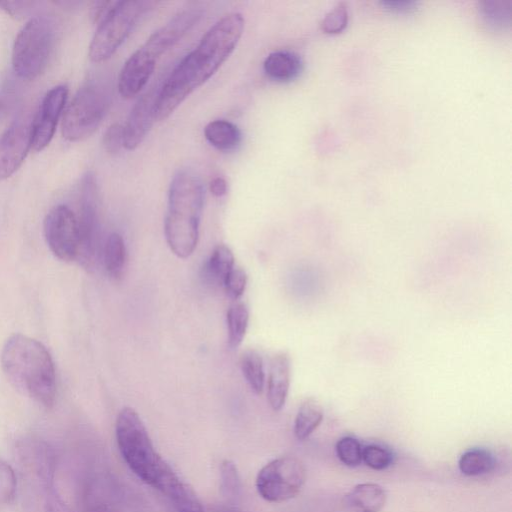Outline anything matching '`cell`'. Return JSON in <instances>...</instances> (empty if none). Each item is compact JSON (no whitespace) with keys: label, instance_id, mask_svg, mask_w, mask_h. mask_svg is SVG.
Wrapping results in <instances>:
<instances>
[{"label":"cell","instance_id":"obj_6","mask_svg":"<svg viewBox=\"0 0 512 512\" xmlns=\"http://www.w3.org/2000/svg\"><path fill=\"white\" fill-rule=\"evenodd\" d=\"M155 5L156 2L146 0L118 1L97 25L89 45V59L95 63L108 60L124 43L139 20Z\"/></svg>","mask_w":512,"mask_h":512},{"label":"cell","instance_id":"obj_5","mask_svg":"<svg viewBox=\"0 0 512 512\" xmlns=\"http://www.w3.org/2000/svg\"><path fill=\"white\" fill-rule=\"evenodd\" d=\"M115 436L119 452L129 469L159 491L175 471L157 452L142 419L133 408L125 407L119 412Z\"/></svg>","mask_w":512,"mask_h":512},{"label":"cell","instance_id":"obj_7","mask_svg":"<svg viewBox=\"0 0 512 512\" xmlns=\"http://www.w3.org/2000/svg\"><path fill=\"white\" fill-rule=\"evenodd\" d=\"M53 41L51 23L44 17L31 18L19 31L13 44L14 72L22 79L37 78L47 66Z\"/></svg>","mask_w":512,"mask_h":512},{"label":"cell","instance_id":"obj_3","mask_svg":"<svg viewBox=\"0 0 512 512\" xmlns=\"http://www.w3.org/2000/svg\"><path fill=\"white\" fill-rule=\"evenodd\" d=\"M204 196V184L194 171L183 169L173 176L164 233L169 248L179 258H188L197 246Z\"/></svg>","mask_w":512,"mask_h":512},{"label":"cell","instance_id":"obj_18","mask_svg":"<svg viewBox=\"0 0 512 512\" xmlns=\"http://www.w3.org/2000/svg\"><path fill=\"white\" fill-rule=\"evenodd\" d=\"M204 136L211 146L224 152L234 150L242 137L237 125L224 119L209 122L204 128Z\"/></svg>","mask_w":512,"mask_h":512},{"label":"cell","instance_id":"obj_29","mask_svg":"<svg viewBox=\"0 0 512 512\" xmlns=\"http://www.w3.org/2000/svg\"><path fill=\"white\" fill-rule=\"evenodd\" d=\"M362 461L373 470H384L393 462V454L379 445H368L362 450Z\"/></svg>","mask_w":512,"mask_h":512},{"label":"cell","instance_id":"obj_26","mask_svg":"<svg viewBox=\"0 0 512 512\" xmlns=\"http://www.w3.org/2000/svg\"><path fill=\"white\" fill-rule=\"evenodd\" d=\"M480 12L487 24L493 27H505L511 21V3L503 1H484L480 3Z\"/></svg>","mask_w":512,"mask_h":512},{"label":"cell","instance_id":"obj_32","mask_svg":"<svg viewBox=\"0 0 512 512\" xmlns=\"http://www.w3.org/2000/svg\"><path fill=\"white\" fill-rule=\"evenodd\" d=\"M102 144L107 153L117 154L123 147V125L111 124L103 134Z\"/></svg>","mask_w":512,"mask_h":512},{"label":"cell","instance_id":"obj_35","mask_svg":"<svg viewBox=\"0 0 512 512\" xmlns=\"http://www.w3.org/2000/svg\"><path fill=\"white\" fill-rule=\"evenodd\" d=\"M380 4L385 7V9L394 11V12H409L414 10L417 7V2L415 1H381Z\"/></svg>","mask_w":512,"mask_h":512},{"label":"cell","instance_id":"obj_31","mask_svg":"<svg viewBox=\"0 0 512 512\" xmlns=\"http://www.w3.org/2000/svg\"><path fill=\"white\" fill-rule=\"evenodd\" d=\"M246 283L247 276L245 271L240 267H234L226 276L223 287L231 298L238 299L244 293Z\"/></svg>","mask_w":512,"mask_h":512},{"label":"cell","instance_id":"obj_1","mask_svg":"<svg viewBox=\"0 0 512 512\" xmlns=\"http://www.w3.org/2000/svg\"><path fill=\"white\" fill-rule=\"evenodd\" d=\"M244 25L241 13L230 12L207 30L197 46L159 87L154 108L156 121L167 119L192 92L217 72L236 48Z\"/></svg>","mask_w":512,"mask_h":512},{"label":"cell","instance_id":"obj_10","mask_svg":"<svg viewBox=\"0 0 512 512\" xmlns=\"http://www.w3.org/2000/svg\"><path fill=\"white\" fill-rule=\"evenodd\" d=\"M17 452L25 478L41 494L43 500L56 490L53 449L42 440L29 438L18 443Z\"/></svg>","mask_w":512,"mask_h":512},{"label":"cell","instance_id":"obj_15","mask_svg":"<svg viewBox=\"0 0 512 512\" xmlns=\"http://www.w3.org/2000/svg\"><path fill=\"white\" fill-rule=\"evenodd\" d=\"M291 375L290 358L286 353L276 354L270 363L267 398L274 411H280L286 402Z\"/></svg>","mask_w":512,"mask_h":512},{"label":"cell","instance_id":"obj_23","mask_svg":"<svg viewBox=\"0 0 512 512\" xmlns=\"http://www.w3.org/2000/svg\"><path fill=\"white\" fill-rule=\"evenodd\" d=\"M249 312L245 304L238 302L227 311L228 344L231 348L238 347L248 327Z\"/></svg>","mask_w":512,"mask_h":512},{"label":"cell","instance_id":"obj_19","mask_svg":"<svg viewBox=\"0 0 512 512\" xmlns=\"http://www.w3.org/2000/svg\"><path fill=\"white\" fill-rule=\"evenodd\" d=\"M321 404L308 398L300 405L294 420V435L298 440L307 439L321 424L323 420Z\"/></svg>","mask_w":512,"mask_h":512},{"label":"cell","instance_id":"obj_11","mask_svg":"<svg viewBox=\"0 0 512 512\" xmlns=\"http://www.w3.org/2000/svg\"><path fill=\"white\" fill-rule=\"evenodd\" d=\"M44 236L51 252L62 261H72L79 255L80 228L77 216L66 205L53 207L45 216Z\"/></svg>","mask_w":512,"mask_h":512},{"label":"cell","instance_id":"obj_4","mask_svg":"<svg viewBox=\"0 0 512 512\" xmlns=\"http://www.w3.org/2000/svg\"><path fill=\"white\" fill-rule=\"evenodd\" d=\"M202 16L203 11L196 8L178 12L130 55L118 77V91L122 98L131 99L140 93L161 56L177 44Z\"/></svg>","mask_w":512,"mask_h":512},{"label":"cell","instance_id":"obj_17","mask_svg":"<svg viewBox=\"0 0 512 512\" xmlns=\"http://www.w3.org/2000/svg\"><path fill=\"white\" fill-rule=\"evenodd\" d=\"M302 68L301 57L297 53L288 50L271 52L263 62L265 75L276 82H288L297 78Z\"/></svg>","mask_w":512,"mask_h":512},{"label":"cell","instance_id":"obj_14","mask_svg":"<svg viewBox=\"0 0 512 512\" xmlns=\"http://www.w3.org/2000/svg\"><path fill=\"white\" fill-rule=\"evenodd\" d=\"M159 87H152L133 105L123 125V147L136 149L145 139L155 120L154 108Z\"/></svg>","mask_w":512,"mask_h":512},{"label":"cell","instance_id":"obj_33","mask_svg":"<svg viewBox=\"0 0 512 512\" xmlns=\"http://www.w3.org/2000/svg\"><path fill=\"white\" fill-rule=\"evenodd\" d=\"M118 1H96L91 6V18L97 25L111 12Z\"/></svg>","mask_w":512,"mask_h":512},{"label":"cell","instance_id":"obj_36","mask_svg":"<svg viewBox=\"0 0 512 512\" xmlns=\"http://www.w3.org/2000/svg\"><path fill=\"white\" fill-rule=\"evenodd\" d=\"M209 190L215 197L226 195L228 190L226 180L220 176L213 178L209 183Z\"/></svg>","mask_w":512,"mask_h":512},{"label":"cell","instance_id":"obj_38","mask_svg":"<svg viewBox=\"0 0 512 512\" xmlns=\"http://www.w3.org/2000/svg\"><path fill=\"white\" fill-rule=\"evenodd\" d=\"M203 512H205V511H203Z\"/></svg>","mask_w":512,"mask_h":512},{"label":"cell","instance_id":"obj_30","mask_svg":"<svg viewBox=\"0 0 512 512\" xmlns=\"http://www.w3.org/2000/svg\"><path fill=\"white\" fill-rule=\"evenodd\" d=\"M348 23V10L346 4L338 3L323 17L321 29L329 34L341 32Z\"/></svg>","mask_w":512,"mask_h":512},{"label":"cell","instance_id":"obj_13","mask_svg":"<svg viewBox=\"0 0 512 512\" xmlns=\"http://www.w3.org/2000/svg\"><path fill=\"white\" fill-rule=\"evenodd\" d=\"M31 148V124L15 121L0 135V181L13 175Z\"/></svg>","mask_w":512,"mask_h":512},{"label":"cell","instance_id":"obj_37","mask_svg":"<svg viewBox=\"0 0 512 512\" xmlns=\"http://www.w3.org/2000/svg\"><path fill=\"white\" fill-rule=\"evenodd\" d=\"M83 512H111V511L99 509V508H85L83 510Z\"/></svg>","mask_w":512,"mask_h":512},{"label":"cell","instance_id":"obj_2","mask_svg":"<svg viewBox=\"0 0 512 512\" xmlns=\"http://www.w3.org/2000/svg\"><path fill=\"white\" fill-rule=\"evenodd\" d=\"M1 366L9 381L38 404L52 407L56 396V376L46 347L29 336H10L1 352Z\"/></svg>","mask_w":512,"mask_h":512},{"label":"cell","instance_id":"obj_8","mask_svg":"<svg viewBox=\"0 0 512 512\" xmlns=\"http://www.w3.org/2000/svg\"><path fill=\"white\" fill-rule=\"evenodd\" d=\"M108 105L109 96L102 86L89 83L80 88L64 111L63 137L75 142L91 136L104 118Z\"/></svg>","mask_w":512,"mask_h":512},{"label":"cell","instance_id":"obj_21","mask_svg":"<svg viewBox=\"0 0 512 512\" xmlns=\"http://www.w3.org/2000/svg\"><path fill=\"white\" fill-rule=\"evenodd\" d=\"M103 262L110 277L118 279L122 276L126 262V247L120 234L111 233L104 245Z\"/></svg>","mask_w":512,"mask_h":512},{"label":"cell","instance_id":"obj_28","mask_svg":"<svg viewBox=\"0 0 512 512\" xmlns=\"http://www.w3.org/2000/svg\"><path fill=\"white\" fill-rule=\"evenodd\" d=\"M16 488L17 479L13 468L0 460V510L13 501Z\"/></svg>","mask_w":512,"mask_h":512},{"label":"cell","instance_id":"obj_27","mask_svg":"<svg viewBox=\"0 0 512 512\" xmlns=\"http://www.w3.org/2000/svg\"><path fill=\"white\" fill-rule=\"evenodd\" d=\"M362 450L361 443L351 436L341 438L335 445L338 459L349 467H356L361 464Z\"/></svg>","mask_w":512,"mask_h":512},{"label":"cell","instance_id":"obj_9","mask_svg":"<svg viewBox=\"0 0 512 512\" xmlns=\"http://www.w3.org/2000/svg\"><path fill=\"white\" fill-rule=\"evenodd\" d=\"M305 480L306 469L302 461L293 456H281L259 470L255 484L264 500L280 503L297 496Z\"/></svg>","mask_w":512,"mask_h":512},{"label":"cell","instance_id":"obj_25","mask_svg":"<svg viewBox=\"0 0 512 512\" xmlns=\"http://www.w3.org/2000/svg\"><path fill=\"white\" fill-rule=\"evenodd\" d=\"M220 490L228 500L234 501L241 492V479L236 464L224 459L220 464Z\"/></svg>","mask_w":512,"mask_h":512},{"label":"cell","instance_id":"obj_22","mask_svg":"<svg viewBox=\"0 0 512 512\" xmlns=\"http://www.w3.org/2000/svg\"><path fill=\"white\" fill-rule=\"evenodd\" d=\"M234 267L235 259L231 249L219 244L205 265V274L210 280L223 286L226 276Z\"/></svg>","mask_w":512,"mask_h":512},{"label":"cell","instance_id":"obj_24","mask_svg":"<svg viewBox=\"0 0 512 512\" xmlns=\"http://www.w3.org/2000/svg\"><path fill=\"white\" fill-rule=\"evenodd\" d=\"M240 367L249 387L255 394H261L264 387L263 361L258 352L245 351L240 359Z\"/></svg>","mask_w":512,"mask_h":512},{"label":"cell","instance_id":"obj_16","mask_svg":"<svg viewBox=\"0 0 512 512\" xmlns=\"http://www.w3.org/2000/svg\"><path fill=\"white\" fill-rule=\"evenodd\" d=\"M386 501V490L376 483L357 484L344 498L345 506L351 512H380Z\"/></svg>","mask_w":512,"mask_h":512},{"label":"cell","instance_id":"obj_12","mask_svg":"<svg viewBox=\"0 0 512 512\" xmlns=\"http://www.w3.org/2000/svg\"><path fill=\"white\" fill-rule=\"evenodd\" d=\"M67 97L68 89L64 85L53 87L44 96L31 124V148L34 151L43 150L51 142Z\"/></svg>","mask_w":512,"mask_h":512},{"label":"cell","instance_id":"obj_20","mask_svg":"<svg viewBox=\"0 0 512 512\" xmlns=\"http://www.w3.org/2000/svg\"><path fill=\"white\" fill-rule=\"evenodd\" d=\"M496 461L494 455L484 448H472L464 452L459 461L458 467L466 476H479L492 471Z\"/></svg>","mask_w":512,"mask_h":512},{"label":"cell","instance_id":"obj_34","mask_svg":"<svg viewBox=\"0 0 512 512\" xmlns=\"http://www.w3.org/2000/svg\"><path fill=\"white\" fill-rule=\"evenodd\" d=\"M31 5V2L26 1H0L1 9L12 16L25 14Z\"/></svg>","mask_w":512,"mask_h":512}]
</instances>
